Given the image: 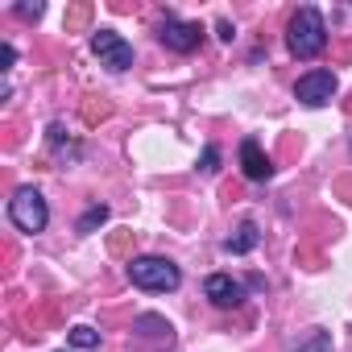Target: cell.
<instances>
[{"mask_svg": "<svg viewBox=\"0 0 352 352\" xmlns=\"http://www.w3.org/2000/svg\"><path fill=\"white\" fill-rule=\"evenodd\" d=\"M286 46H290L294 58H315V54H323V46H327V25H323V13H319L315 5H302V9L290 17V25H286Z\"/></svg>", "mask_w": 352, "mask_h": 352, "instance_id": "cell-1", "label": "cell"}, {"mask_svg": "<svg viewBox=\"0 0 352 352\" xmlns=\"http://www.w3.org/2000/svg\"><path fill=\"white\" fill-rule=\"evenodd\" d=\"M129 282L137 290L166 294V290H179L183 286V274H179V265L166 261V257H133L129 261Z\"/></svg>", "mask_w": 352, "mask_h": 352, "instance_id": "cell-2", "label": "cell"}, {"mask_svg": "<svg viewBox=\"0 0 352 352\" xmlns=\"http://www.w3.org/2000/svg\"><path fill=\"white\" fill-rule=\"evenodd\" d=\"M9 220H13V228L17 232H46V224H50V208H46V199H42V191H34V187H21L13 199H9Z\"/></svg>", "mask_w": 352, "mask_h": 352, "instance_id": "cell-3", "label": "cell"}, {"mask_svg": "<svg viewBox=\"0 0 352 352\" xmlns=\"http://www.w3.org/2000/svg\"><path fill=\"white\" fill-rule=\"evenodd\" d=\"M91 54H96L100 67H108V71H129V67H133V46H129L120 34H112V30H96V34H91Z\"/></svg>", "mask_w": 352, "mask_h": 352, "instance_id": "cell-4", "label": "cell"}, {"mask_svg": "<svg viewBox=\"0 0 352 352\" xmlns=\"http://www.w3.org/2000/svg\"><path fill=\"white\" fill-rule=\"evenodd\" d=\"M199 38H204L199 21H179V17H166V21L157 25V42H162L166 50H174V54H191V50L199 46Z\"/></svg>", "mask_w": 352, "mask_h": 352, "instance_id": "cell-5", "label": "cell"}, {"mask_svg": "<svg viewBox=\"0 0 352 352\" xmlns=\"http://www.w3.org/2000/svg\"><path fill=\"white\" fill-rule=\"evenodd\" d=\"M331 96H336V75L331 71H307L294 83V100L307 104V108H323V104H331Z\"/></svg>", "mask_w": 352, "mask_h": 352, "instance_id": "cell-6", "label": "cell"}, {"mask_svg": "<svg viewBox=\"0 0 352 352\" xmlns=\"http://www.w3.org/2000/svg\"><path fill=\"white\" fill-rule=\"evenodd\" d=\"M204 294H208L216 307H241V302H245V286H241L232 274H208Z\"/></svg>", "mask_w": 352, "mask_h": 352, "instance_id": "cell-7", "label": "cell"}, {"mask_svg": "<svg viewBox=\"0 0 352 352\" xmlns=\"http://www.w3.org/2000/svg\"><path fill=\"white\" fill-rule=\"evenodd\" d=\"M241 170H245V179H253V183H265L270 174H274V166H270L261 141H253V137L241 141Z\"/></svg>", "mask_w": 352, "mask_h": 352, "instance_id": "cell-8", "label": "cell"}, {"mask_svg": "<svg viewBox=\"0 0 352 352\" xmlns=\"http://www.w3.org/2000/svg\"><path fill=\"white\" fill-rule=\"evenodd\" d=\"M257 241H261L257 224H253V220H245V224L224 241V253H236V257H241V253H253V249H257Z\"/></svg>", "mask_w": 352, "mask_h": 352, "instance_id": "cell-9", "label": "cell"}, {"mask_svg": "<svg viewBox=\"0 0 352 352\" xmlns=\"http://www.w3.org/2000/svg\"><path fill=\"white\" fill-rule=\"evenodd\" d=\"M104 220H108V208H104V204H91V208L79 216V224H75V228H79V232H96Z\"/></svg>", "mask_w": 352, "mask_h": 352, "instance_id": "cell-10", "label": "cell"}, {"mask_svg": "<svg viewBox=\"0 0 352 352\" xmlns=\"http://www.w3.org/2000/svg\"><path fill=\"white\" fill-rule=\"evenodd\" d=\"M294 352H331V336H327L323 327H315V331H311V336L294 348Z\"/></svg>", "mask_w": 352, "mask_h": 352, "instance_id": "cell-11", "label": "cell"}, {"mask_svg": "<svg viewBox=\"0 0 352 352\" xmlns=\"http://www.w3.org/2000/svg\"><path fill=\"white\" fill-rule=\"evenodd\" d=\"M71 344H75V348H100V331H91V327H71Z\"/></svg>", "mask_w": 352, "mask_h": 352, "instance_id": "cell-12", "label": "cell"}, {"mask_svg": "<svg viewBox=\"0 0 352 352\" xmlns=\"http://www.w3.org/2000/svg\"><path fill=\"white\" fill-rule=\"evenodd\" d=\"M216 162H220V149H216V145H208V149H204V162H199V170H204V174H212V170H216Z\"/></svg>", "mask_w": 352, "mask_h": 352, "instance_id": "cell-13", "label": "cell"}, {"mask_svg": "<svg viewBox=\"0 0 352 352\" xmlns=\"http://www.w3.org/2000/svg\"><path fill=\"white\" fill-rule=\"evenodd\" d=\"M13 63H17V50L5 42V46H0V71H13Z\"/></svg>", "mask_w": 352, "mask_h": 352, "instance_id": "cell-14", "label": "cell"}, {"mask_svg": "<svg viewBox=\"0 0 352 352\" xmlns=\"http://www.w3.org/2000/svg\"><path fill=\"white\" fill-rule=\"evenodd\" d=\"M17 13H21L25 21H38V17H42V5H17Z\"/></svg>", "mask_w": 352, "mask_h": 352, "instance_id": "cell-15", "label": "cell"}, {"mask_svg": "<svg viewBox=\"0 0 352 352\" xmlns=\"http://www.w3.org/2000/svg\"><path fill=\"white\" fill-rule=\"evenodd\" d=\"M216 34H220L224 42H232V25H228V21H220V25H216Z\"/></svg>", "mask_w": 352, "mask_h": 352, "instance_id": "cell-16", "label": "cell"}]
</instances>
